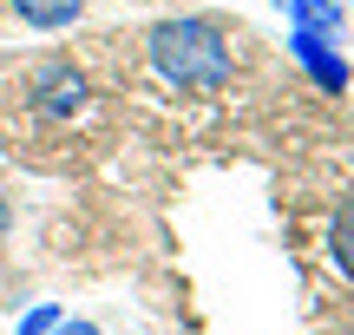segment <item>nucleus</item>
<instances>
[{
  "label": "nucleus",
  "mask_w": 354,
  "mask_h": 335,
  "mask_svg": "<svg viewBox=\"0 0 354 335\" xmlns=\"http://www.w3.org/2000/svg\"><path fill=\"white\" fill-rule=\"evenodd\" d=\"M145 53H151V73L177 92H216L230 86V39L216 20L203 13H177V20H158L145 33Z\"/></svg>",
  "instance_id": "f257e3e1"
},
{
  "label": "nucleus",
  "mask_w": 354,
  "mask_h": 335,
  "mask_svg": "<svg viewBox=\"0 0 354 335\" xmlns=\"http://www.w3.org/2000/svg\"><path fill=\"white\" fill-rule=\"evenodd\" d=\"M86 105H92V79L73 60H46L33 73V112L39 118H79Z\"/></svg>",
  "instance_id": "f03ea898"
},
{
  "label": "nucleus",
  "mask_w": 354,
  "mask_h": 335,
  "mask_svg": "<svg viewBox=\"0 0 354 335\" xmlns=\"http://www.w3.org/2000/svg\"><path fill=\"white\" fill-rule=\"evenodd\" d=\"M289 53L302 60V73L315 79L322 92H348V60L328 46V39H315V33H295V26H289Z\"/></svg>",
  "instance_id": "7ed1b4c3"
},
{
  "label": "nucleus",
  "mask_w": 354,
  "mask_h": 335,
  "mask_svg": "<svg viewBox=\"0 0 354 335\" xmlns=\"http://www.w3.org/2000/svg\"><path fill=\"white\" fill-rule=\"evenodd\" d=\"M276 7H282V20L295 33H315V39H342V26H348L342 0H276Z\"/></svg>",
  "instance_id": "20e7f679"
},
{
  "label": "nucleus",
  "mask_w": 354,
  "mask_h": 335,
  "mask_svg": "<svg viewBox=\"0 0 354 335\" xmlns=\"http://www.w3.org/2000/svg\"><path fill=\"white\" fill-rule=\"evenodd\" d=\"M13 13H20L26 26H39V33H59V26H73L79 13H86V0H7Z\"/></svg>",
  "instance_id": "39448f33"
},
{
  "label": "nucleus",
  "mask_w": 354,
  "mask_h": 335,
  "mask_svg": "<svg viewBox=\"0 0 354 335\" xmlns=\"http://www.w3.org/2000/svg\"><path fill=\"white\" fill-rule=\"evenodd\" d=\"M328 257H335V270L354 283V197H342L335 217H328Z\"/></svg>",
  "instance_id": "423d86ee"
},
{
  "label": "nucleus",
  "mask_w": 354,
  "mask_h": 335,
  "mask_svg": "<svg viewBox=\"0 0 354 335\" xmlns=\"http://www.w3.org/2000/svg\"><path fill=\"white\" fill-rule=\"evenodd\" d=\"M59 302H33V309H20V335H53L59 329Z\"/></svg>",
  "instance_id": "0eeeda50"
},
{
  "label": "nucleus",
  "mask_w": 354,
  "mask_h": 335,
  "mask_svg": "<svg viewBox=\"0 0 354 335\" xmlns=\"http://www.w3.org/2000/svg\"><path fill=\"white\" fill-rule=\"evenodd\" d=\"M53 335H105V329L86 323V316H59V329H53Z\"/></svg>",
  "instance_id": "6e6552de"
},
{
  "label": "nucleus",
  "mask_w": 354,
  "mask_h": 335,
  "mask_svg": "<svg viewBox=\"0 0 354 335\" xmlns=\"http://www.w3.org/2000/svg\"><path fill=\"white\" fill-rule=\"evenodd\" d=\"M0 237H7V204H0Z\"/></svg>",
  "instance_id": "1a4fd4ad"
}]
</instances>
